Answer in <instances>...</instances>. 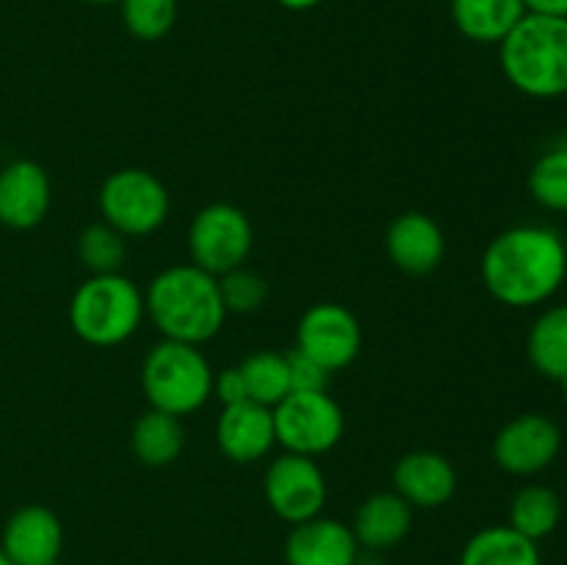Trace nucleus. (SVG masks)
Masks as SVG:
<instances>
[{
	"label": "nucleus",
	"mask_w": 567,
	"mask_h": 565,
	"mask_svg": "<svg viewBox=\"0 0 567 565\" xmlns=\"http://www.w3.org/2000/svg\"><path fill=\"white\" fill-rule=\"evenodd\" d=\"M142 391L150 408L183 419L214 397V369L199 347L164 338L144 358Z\"/></svg>",
	"instance_id": "nucleus-5"
},
{
	"label": "nucleus",
	"mask_w": 567,
	"mask_h": 565,
	"mask_svg": "<svg viewBox=\"0 0 567 565\" xmlns=\"http://www.w3.org/2000/svg\"><path fill=\"white\" fill-rule=\"evenodd\" d=\"M526 355L537 374L554 382L567 377V305L543 310L526 336Z\"/></svg>",
	"instance_id": "nucleus-20"
},
{
	"label": "nucleus",
	"mask_w": 567,
	"mask_h": 565,
	"mask_svg": "<svg viewBox=\"0 0 567 565\" xmlns=\"http://www.w3.org/2000/svg\"><path fill=\"white\" fill-rule=\"evenodd\" d=\"M559 386H563V393H565V402H567V377H565V380H563V382H559Z\"/></svg>",
	"instance_id": "nucleus-35"
},
{
	"label": "nucleus",
	"mask_w": 567,
	"mask_h": 565,
	"mask_svg": "<svg viewBox=\"0 0 567 565\" xmlns=\"http://www.w3.org/2000/svg\"><path fill=\"white\" fill-rule=\"evenodd\" d=\"M502 72L520 94L554 100L567 94V17L529 14L498 44Z\"/></svg>",
	"instance_id": "nucleus-3"
},
{
	"label": "nucleus",
	"mask_w": 567,
	"mask_h": 565,
	"mask_svg": "<svg viewBox=\"0 0 567 565\" xmlns=\"http://www.w3.org/2000/svg\"><path fill=\"white\" fill-rule=\"evenodd\" d=\"M277 6H282V9L288 11H310L316 9V6H321L324 0H275Z\"/></svg>",
	"instance_id": "nucleus-32"
},
{
	"label": "nucleus",
	"mask_w": 567,
	"mask_h": 565,
	"mask_svg": "<svg viewBox=\"0 0 567 565\" xmlns=\"http://www.w3.org/2000/svg\"><path fill=\"white\" fill-rule=\"evenodd\" d=\"M385 253L391 264L404 275L424 277L443 264L446 238L432 216L421 214V210H408L388 225Z\"/></svg>",
	"instance_id": "nucleus-16"
},
{
	"label": "nucleus",
	"mask_w": 567,
	"mask_h": 565,
	"mask_svg": "<svg viewBox=\"0 0 567 565\" xmlns=\"http://www.w3.org/2000/svg\"><path fill=\"white\" fill-rule=\"evenodd\" d=\"M529 194L546 210L567 214V144L551 147L529 172Z\"/></svg>",
	"instance_id": "nucleus-26"
},
{
	"label": "nucleus",
	"mask_w": 567,
	"mask_h": 565,
	"mask_svg": "<svg viewBox=\"0 0 567 565\" xmlns=\"http://www.w3.org/2000/svg\"><path fill=\"white\" fill-rule=\"evenodd\" d=\"M144 316H150L166 341L203 347L227 319L219 277L194 264H177L158 271L144 291Z\"/></svg>",
	"instance_id": "nucleus-2"
},
{
	"label": "nucleus",
	"mask_w": 567,
	"mask_h": 565,
	"mask_svg": "<svg viewBox=\"0 0 567 565\" xmlns=\"http://www.w3.org/2000/svg\"><path fill=\"white\" fill-rule=\"evenodd\" d=\"M460 565H543L535 541L513 526H485L465 543Z\"/></svg>",
	"instance_id": "nucleus-22"
},
{
	"label": "nucleus",
	"mask_w": 567,
	"mask_h": 565,
	"mask_svg": "<svg viewBox=\"0 0 567 565\" xmlns=\"http://www.w3.org/2000/svg\"><path fill=\"white\" fill-rule=\"evenodd\" d=\"M529 14H548V17H567V0H524Z\"/></svg>",
	"instance_id": "nucleus-31"
},
{
	"label": "nucleus",
	"mask_w": 567,
	"mask_h": 565,
	"mask_svg": "<svg viewBox=\"0 0 567 565\" xmlns=\"http://www.w3.org/2000/svg\"><path fill=\"white\" fill-rule=\"evenodd\" d=\"M282 552L288 565H358L360 546L352 526L316 515L288 532Z\"/></svg>",
	"instance_id": "nucleus-17"
},
{
	"label": "nucleus",
	"mask_w": 567,
	"mask_h": 565,
	"mask_svg": "<svg viewBox=\"0 0 567 565\" xmlns=\"http://www.w3.org/2000/svg\"><path fill=\"white\" fill-rule=\"evenodd\" d=\"M50 177L37 161H11L0 170V225L31 230L50 210Z\"/></svg>",
	"instance_id": "nucleus-15"
},
{
	"label": "nucleus",
	"mask_w": 567,
	"mask_h": 565,
	"mask_svg": "<svg viewBox=\"0 0 567 565\" xmlns=\"http://www.w3.org/2000/svg\"><path fill=\"white\" fill-rule=\"evenodd\" d=\"M413 526V507L396 491H382L365 499L354 513V541L371 552L399 546Z\"/></svg>",
	"instance_id": "nucleus-18"
},
{
	"label": "nucleus",
	"mask_w": 567,
	"mask_h": 565,
	"mask_svg": "<svg viewBox=\"0 0 567 565\" xmlns=\"http://www.w3.org/2000/svg\"><path fill=\"white\" fill-rule=\"evenodd\" d=\"M78 258L92 275L120 271L127 258V238L109 222H94L78 236Z\"/></svg>",
	"instance_id": "nucleus-25"
},
{
	"label": "nucleus",
	"mask_w": 567,
	"mask_h": 565,
	"mask_svg": "<svg viewBox=\"0 0 567 565\" xmlns=\"http://www.w3.org/2000/svg\"><path fill=\"white\" fill-rule=\"evenodd\" d=\"M183 443H186V432L177 415L150 408L133 424L131 449L138 463L150 469H164L175 463L183 452Z\"/></svg>",
	"instance_id": "nucleus-21"
},
{
	"label": "nucleus",
	"mask_w": 567,
	"mask_h": 565,
	"mask_svg": "<svg viewBox=\"0 0 567 565\" xmlns=\"http://www.w3.org/2000/svg\"><path fill=\"white\" fill-rule=\"evenodd\" d=\"M144 321V294L131 277L92 275L70 299V327L89 347H116Z\"/></svg>",
	"instance_id": "nucleus-4"
},
{
	"label": "nucleus",
	"mask_w": 567,
	"mask_h": 565,
	"mask_svg": "<svg viewBox=\"0 0 567 565\" xmlns=\"http://www.w3.org/2000/svg\"><path fill=\"white\" fill-rule=\"evenodd\" d=\"M563 518V502L546 485H526L509 504V526L529 541L548 537Z\"/></svg>",
	"instance_id": "nucleus-23"
},
{
	"label": "nucleus",
	"mask_w": 567,
	"mask_h": 565,
	"mask_svg": "<svg viewBox=\"0 0 567 565\" xmlns=\"http://www.w3.org/2000/svg\"><path fill=\"white\" fill-rule=\"evenodd\" d=\"M393 491L419 510L443 507L457 493V469L452 460L432 449H415L393 465Z\"/></svg>",
	"instance_id": "nucleus-14"
},
{
	"label": "nucleus",
	"mask_w": 567,
	"mask_h": 565,
	"mask_svg": "<svg viewBox=\"0 0 567 565\" xmlns=\"http://www.w3.org/2000/svg\"><path fill=\"white\" fill-rule=\"evenodd\" d=\"M238 369H241L244 382H247V397L252 402L275 408V404H280L291 393L286 355L264 349V352L249 355Z\"/></svg>",
	"instance_id": "nucleus-24"
},
{
	"label": "nucleus",
	"mask_w": 567,
	"mask_h": 565,
	"mask_svg": "<svg viewBox=\"0 0 567 565\" xmlns=\"http://www.w3.org/2000/svg\"><path fill=\"white\" fill-rule=\"evenodd\" d=\"M255 230L249 216L230 203H210L188 225V255L192 264L208 275L221 277L247 266Z\"/></svg>",
	"instance_id": "nucleus-8"
},
{
	"label": "nucleus",
	"mask_w": 567,
	"mask_h": 565,
	"mask_svg": "<svg viewBox=\"0 0 567 565\" xmlns=\"http://www.w3.org/2000/svg\"><path fill=\"white\" fill-rule=\"evenodd\" d=\"M563 449L557 421L543 413L515 415L493 438V460L513 476H532L546 471Z\"/></svg>",
	"instance_id": "nucleus-11"
},
{
	"label": "nucleus",
	"mask_w": 567,
	"mask_h": 565,
	"mask_svg": "<svg viewBox=\"0 0 567 565\" xmlns=\"http://www.w3.org/2000/svg\"><path fill=\"white\" fill-rule=\"evenodd\" d=\"M524 17V0H452L454 28L476 44H502Z\"/></svg>",
	"instance_id": "nucleus-19"
},
{
	"label": "nucleus",
	"mask_w": 567,
	"mask_h": 565,
	"mask_svg": "<svg viewBox=\"0 0 567 565\" xmlns=\"http://www.w3.org/2000/svg\"><path fill=\"white\" fill-rule=\"evenodd\" d=\"M0 565H14V563H11V559H9V557H6V554H3V552H0Z\"/></svg>",
	"instance_id": "nucleus-34"
},
{
	"label": "nucleus",
	"mask_w": 567,
	"mask_h": 565,
	"mask_svg": "<svg viewBox=\"0 0 567 565\" xmlns=\"http://www.w3.org/2000/svg\"><path fill=\"white\" fill-rule=\"evenodd\" d=\"M64 546V526L44 504H25L14 510L3 526L0 552L14 565L59 563Z\"/></svg>",
	"instance_id": "nucleus-12"
},
{
	"label": "nucleus",
	"mask_w": 567,
	"mask_h": 565,
	"mask_svg": "<svg viewBox=\"0 0 567 565\" xmlns=\"http://www.w3.org/2000/svg\"><path fill=\"white\" fill-rule=\"evenodd\" d=\"M264 496L271 513L286 524L297 526L316 518L327 504L324 471L316 463V458L293 452L280 454L266 469Z\"/></svg>",
	"instance_id": "nucleus-9"
},
{
	"label": "nucleus",
	"mask_w": 567,
	"mask_h": 565,
	"mask_svg": "<svg viewBox=\"0 0 567 565\" xmlns=\"http://www.w3.org/2000/svg\"><path fill=\"white\" fill-rule=\"evenodd\" d=\"M482 282L509 308L543 305L567 277V247L557 230L518 225L498 233L482 255Z\"/></svg>",
	"instance_id": "nucleus-1"
},
{
	"label": "nucleus",
	"mask_w": 567,
	"mask_h": 565,
	"mask_svg": "<svg viewBox=\"0 0 567 565\" xmlns=\"http://www.w3.org/2000/svg\"><path fill=\"white\" fill-rule=\"evenodd\" d=\"M122 22L138 42H158L175 28L177 0H122Z\"/></svg>",
	"instance_id": "nucleus-27"
},
{
	"label": "nucleus",
	"mask_w": 567,
	"mask_h": 565,
	"mask_svg": "<svg viewBox=\"0 0 567 565\" xmlns=\"http://www.w3.org/2000/svg\"><path fill=\"white\" fill-rule=\"evenodd\" d=\"M86 3H94V6H120L122 0H86Z\"/></svg>",
	"instance_id": "nucleus-33"
},
{
	"label": "nucleus",
	"mask_w": 567,
	"mask_h": 565,
	"mask_svg": "<svg viewBox=\"0 0 567 565\" xmlns=\"http://www.w3.org/2000/svg\"><path fill=\"white\" fill-rule=\"evenodd\" d=\"M219 291L227 314H252L269 297V282L258 271L238 266V269L219 277Z\"/></svg>",
	"instance_id": "nucleus-28"
},
{
	"label": "nucleus",
	"mask_w": 567,
	"mask_h": 565,
	"mask_svg": "<svg viewBox=\"0 0 567 565\" xmlns=\"http://www.w3.org/2000/svg\"><path fill=\"white\" fill-rule=\"evenodd\" d=\"M214 393H216V399L221 402V408L249 399L247 382H244L241 369H238V366H230V369H221L219 374H214Z\"/></svg>",
	"instance_id": "nucleus-30"
},
{
	"label": "nucleus",
	"mask_w": 567,
	"mask_h": 565,
	"mask_svg": "<svg viewBox=\"0 0 567 565\" xmlns=\"http://www.w3.org/2000/svg\"><path fill=\"white\" fill-rule=\"evenodd\" d=\"M286 363L291 391H327L330 371H327L319 360H313L310 355H305L302 349L293 347L291 352H286Z\"/></svg>",
	"instance_id": "nucleus-29"
},
{
	"label": "nucleus",
	"mask_w": 567,
	"mask_h": 565,
	"mask_svg": "<svg viewBox=\"0 0 567 565\" xmlns=\"http://www.w3.org/2000/svg\"><path fill=\"white\" fill-rule=\"evenodd\" d=\"M100 214L125 238H142L164 227L172 197L164 183L147 170L127 166L105 177L100 186Z\"/></svg>",
	"instance_id": "nucleus-6"
},
{
	"label": "nucleus",
	"mask_w": 567,
	"mask_h": 565,
	"mask_svg": "<svg viewBox=\"0 0 567 565\" xmlns=\"http://www.w3.org/2000/svg\"><path fill=\"white\" fill-rule=\"evenodd\" d=\"M363 330L349 308L338 302H316L297 325V349L319 360L327 371H341L360 355Z\"/></svg>",
	"instance_id": "nucleus-10"
},
{
	"label": "nucleus",
	"mask_w": 567,
	"mask_h": 565,
	"mask_svg": "<svg viewBox=\"0 0 567 565\" xmlns=\"http://www.w3.org/2000/svg\"><path fill=\"white\" fill-rule=\"evenodd\" d=\"M216 443H219L221 454L233 463H258L277 443L275 413H271V408L252 402V399L227 404L216 419Z\"/></svg>",
	"instance_id": "nucleus-13"
},
{
	"label": "nucleus",
	"mask_w": 567,
	"mask_h": 565,
	"mask_svg": "<svg viewBox=\"0 0 567 565\" xmlns=\"http://www.w3.org/2000/svg\"><path fill=\"white\" fill-rule=\"evenodd\" d=\"M271 413L277 443L305 458H319L336 449L347 427L341 404L327 391H291Z\"/></svg>",
	"instance_id": "nucleus-7"
}]
</instances>
